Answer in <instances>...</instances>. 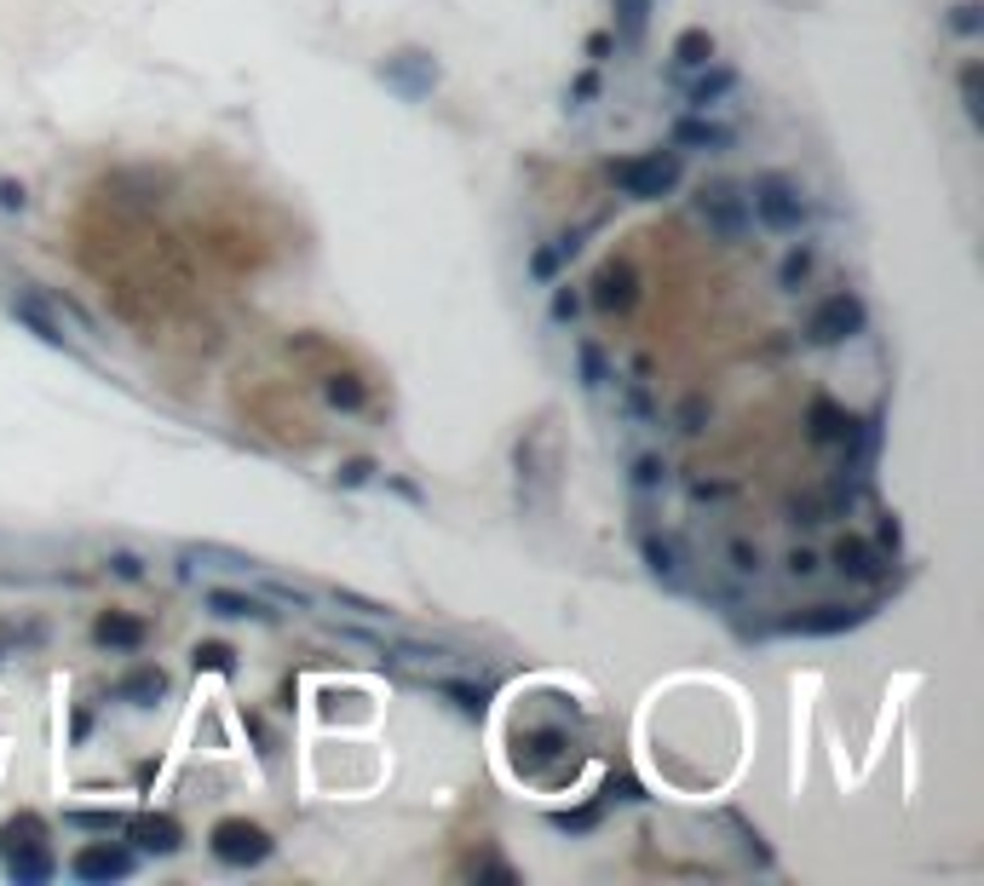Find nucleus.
<instances>
[{
  "label": "nucleus",
  "mask_w": 984,
  "mask_h": 886,
  "mask_svg": "<svg viewBox=\"0 0 984 886\" xmlns=\"http://www.w3.org/2000/svg\"><path fill=\"white\" fill-rule=\"evenodd\" d=\"M679 173H686V156L679 150H645V156L611 161V185L628 201H662L679 185Z\"/></svg>",
  "instance_id": "obj_1"
},
{
  "label": "nucleus",
  "mask_w": 984,
  "mask_h": 886,
  "mask_svg": "<svg viewBox=\"0 0 984 886\" xmlns=\"http://www.w3.org/2000/svg\"><path fill=\"white\" fill-rule=\"evenodd\" d=\"M41 835H47V829H41V817H12L7 829H0V852H7V875H12L17 886H41V881H52V870H58Z\"/></svg>",
  "instance_id": "obj_2"
},
{
  "label": "nucleus",
  "mask_w": 984,
  "mask_h": 886,
  "mask_svg": "<svg viewBox=\"0 0 984 886\" xmlns=\"http://www.w3.org/2000/svg\"><path fill=\"white\" fill-rule=\"evenodd\" d=\"M749 219H760L766 231H800L807 225V196H800V185L789 173H754L749 185Z\"/></svg>",
  "instance_id": "obj_3"
},
{
  "label": "nucleus",
  "mask_w": 984,
  "mask_h": 886,
  "mask_svg": "<svg viewBox=\"0 0 984 886\" xmlns=\"http://www.w3.org/2000/svg\"><path fill=\"white\" fill-rule=\"evenodd\" d=\"M697 219L719 242H737L742 231H749V190L731 185V179H709V185L697 190Z\"/></svg>",
  "instance_id": "obj_4"
},
{
  "label": "nucleus",
  "mask_w": 984,
  "mask_h": 886,
  "mask_svg": "<svg viewBox=\"0 0 984 886\" xmlns=\"http://www.w3.org/2000/svg\"><path fill=\"white\" fill-rule=\"evenodd\" d=\"M380 81H386V93H397L404 104H420V98H432V93H438L444 70H438V58H432V52L404 47V52H386V64H380Z\"/></svg>",
  "instance_id": "obj_5"
},
{
  "label": "nucleus",
  "mask_w": 984,
  "mask_h": 886,
  "mask_svg": "<svg viewBox=\"0 0 984 886\" xmlns=\"http://www.w3.org/2000/svg\"><path fill=\"white\" fill-rule=\"evenodd\" d=\"M208 852L219 863H231V870H254V863H266L276 852V840L259 829V823H248V817H225V823H213Z\"/></svg>",
  "instance_id": "obj_6"
},
{
  "label": "nucleus",
  "mask_w": 984,
  "mask_h": 886,
  "mask_svg": "<svg viewBox=\"0 0 984 886\" xmlns=\"http://www.w3.org/2000/svg\"><path fill=\"white\" fill-rule=\"evenodd\" d=\"M863 322H870V311H863L858 294H829V299L812 311L807 334L817 340V346H847L852 334H863Z\"/></svg>",
  "instance_id": "obj_7"
},
{
  "label": "nucleus",
  "mask_w": 984,
  "mask_h": 886,
  "mask_svg": "<svg viewBox=\"0 0 984 886\" xmlns=\"http://www.w3.org/2000/svg\"><path fill=\"white\" fill-rule=\"evenodd\" d=\"M133 852L127 846H115V840H93V846H82V852L70 858V875L75 881H87V886H110V881H127L133 875Z\"/></svg>",
  "instance_id": "obj_8"
},
{
  "label": "nucleus",
  "mask_w": 984,
  "mask_h": 886,
  "mask_svg": "<svg viewBox=\"0 0 984 886\" xmlns=\"http://www.w3.org/2000/svg\"><path fill=\"white\" fill-rule=\"evenodd\" d=\"M863 616H870V604H812V611H795V616H783V633L835 639V633H852Z\"/></svg>",
  "instance_id": "obj_9"
},
{
  "label": "nucleus",
  "mask_w": 984,
  "mask_h": 886,
  "mask_svg": "<svg viewBox=\"0 0 984 886\" xmlns=\"http://www.w3.org/2000/svg\"><path fill=\"white\" fill-rule=\"evenodd\" d=\"M12 317L24 322V329H29L35 340H41V346H58V352H70L64 317H52L47 294H35V288H17V294H12Z\"/></svg>",
  "instance_id": "obj_10"
},
{
  "label": "nucleus",
  "mask_w": 984,
  "mask_h": 886,
  "mask_svg": "<svg viewBox=\"0 0 984 886\" xmlns=\"http://www.w3.org/2000/svg\"><path fill=\"white\" fill-rule=\"evenodd\" d=\"M634 299H639V276H634V266H622V259L599 266V276H593V306H599V311L622 317V311H634Z\"/></svg>",
  "instance_id": "obj_11"
},
{
  "label": "nucleus",
  "mask_w": 984,
  "mask_h": 886,
  "mask_svg": "<svg viewBox=\"0 0 984 886\" xmlns=\"http://www.w3.org/2000/svg\"><path fill=\"white\" fill-rule=\"evenodd\" d=\"M122 829L138 840V852H156V858H173L179 846H185V835H179V823L168 812H138V817L122 823Z\"/></svg>",
  "instance_id": "obj_12"
},
{
  "label": "nucleus",
  "mask_w": 984,
  "mask_h": 886,
  "mask_svg": "<svg viewBox=\"0 0 984 886\" xmlns=\"http://www.w3.org/2000/svg\"><path fill=\"white\" fill-rule=\"evenodd\" d=\"M835 570L852 576V581H881V576H887V564H881V547H875V541L840 536V541H835Z\"/></svg>",
  "instance_id": "obj_13"
},
{
  "label": "nucleus",
  "mask_w": 984,
  "mask_h": 886,
  "mask_svg": "<svg viewBox=\"0 0 984 886\" xmlns=\"http://www.w3.org/2000/svg\"><path fill=\"white\" fill-rule=\"evenodd\" d=\"M674 150H731V127H719V121H709V110L697 115H679L674 121Z\"/></svg>",
  "instance_id": "obj_14"
},
{
  "label": "nucleus",
  "mask_w": 984,
  "mask_h": 886,
  "mask_svg": "<svg viewBox=\"0 0 984 886\" xmlns=\"http://www.w3.org/2000/svg\"><path fill=\"white\" fill-rule=\"evenodd\" d=\"M639 553H645V564H651V576H656V581H668V588H679V581H686V553H679V541H674V536L639 530Z\"/></svg>",
  "instance_id": "obj_15"
},
{
  "label": "nucleus",
  "mask_w": 984,
  "mask_h": 886,
  "mask_svg": "<svg viewBox=\"0 0 984 886\" xmlns=\"http://www.w3.org/2000/svg\"><path fill=\"white\" fill-rule=\"evenodd\" d=\"M93 639L104 644V651H138V644L150 639V628L138 616H127V611H104L93 622Z\"/></svg>",
  "instance_id": "obj_16"
},
{
  "label": "nucleus",
  "mask_w": 984,
  "mask_h": 886,
  "mask_svg": "<svg viewBox=\"0 0 984 886\" xmlns=\"http://www.w3.org/2000/svg\"><path fill=\"white\" fill-rule=\"evenodd\" d=\"M115 697L133 702V709H156V702L168 697V674L156 668V662H145V668H133L122 685H115Z\"/></svg>",
  "instance_id": "obj_17"
},
{
  "label": "nucleus",
  "mask_w": 984,
  "mask_h": 886,
  "mask_svg": "<svg viewBox=\"0 0 984 886\" xmlns=\"http://www.w3.org/2000/svg\"><path fill=\"white\" fill-rule=\"evenodd\" d=\"M208 611L213 616H225V622H276V611L266 599H254V593H231V588H213L208 593Z\"/></svg>",
  "instance_id": "obj_18"
},
{
  "label": "nucleus",
  "mask_w": 984,
  "mask_h": 886,
  "mask_svg": "<svg viewBox=\"0 0 984 886\" xmlns=\"http://www.w3.org/2000/svg\"><path fill=\"white\" fill-rule=\"evenodd\" d=\"M731 87H737V70H731V64H714V70L702 64V75L686 87V104H691V110H714Z\"/></svg>",
  "instance_id": "obj_19"
},
{
  "label": "nucleus",
  "mask_w": 984,
  "mask_h": 886,
  "mask_svg": "<svg viewBox=\"0 0 984 886\" xmlns=\"http://www.w3.org/2000/svg\"><path fill=\"white\" fill-rule=\"evenodd\" d=\"M807 432H812V443H840L852 432V415L840 409V403H829V397H817L812 409H807Z\"/></svg>",
  "instance_id": "obj_20"
},
{
  "label": "nucleus",
  "mask_w": 984,
  "mask_h": 886,
  "mask_svg": "<svg viewBox=\"0 0 984 886\" xmlns=\"http://www.w3.org/2000/svg\"><path fill=\"white\" fill-rule=\"evenodd\" d=\"M432 691L444 697V702H455V714H467V719H484V714H490V691H484V685H467V679H432Z\"/></svg>",
  "instance_id": "obj_21"
},
{
  "label": "nucleus",
  "mask_w": 984,
  "mask_h": 886,
  "mask_svg": "<svg viewBox=\"0 0 984 886\" xmlns=\"http://www.w3.org/2000/svg\"><path fill=\"white\" fill-rule=\"evenodd\" d=\"M323 397L334 403V409H346V415H357L369 403V386H364V374H352V369H334V374H323Z\"/></svg>",
  "instance_id": "obj_22"
},
{
  "label": "nucleus",
  "mask_w": 984,
  "mask_h": 886,
  "mask_svg": "<svg viewBox=\"0 0 984 886\" xmlns=\"http://www.w3.org/2000/svg\"><path fill=\"white\" fill-rule=\"evenodd\" d=\"M651 24V0H616V40L622 47H639Z\"/></svg>",
  "instance_id": "obj_23"
},
{
  "label": "nucleus",
  "mask_w": 984,
  "mask_h": 886,
  "mask_svg": "<svg viewBox=\"0 0 984 886\" xmlns=\"http://www.w3.org/2000/svg\"><path fill=\"white\" fill-rule=\"evenodd\" d=\"M190 564H213V570H259V558L236 553V547H219V541H202V547H185Z\"/></svg>",
  "instance_id": "obj_24"
},
{
  "label": "nucleus",
  "mask_w": 984,
  "mask_h": 886,
  "mask_svg": "<svg viewBox=\"0 0 984 886\" xmlns=\"http://www.w3.org/2000/svg\"><path fill=\"white\" fill-rule=\"evenodd\" d=\"M714 58V35L709 29H686L674 40V70H702Z\"/></svg>",
  "instance_id": "obj_25"
},
{
  "label": "nucleus",
  "mask_w": 984,
  "mask_h": 886,
  "mask_svg": "<svg viewBox=\"0 0 984 886\" xmlns=\"http://www.w3.org/2000/svg\"><path fill=\"white\" fill-rule=\"evenodd\" d=\"M605 823V800H588V805H570V812H553V829L565 835H593Z\"/></svg>",
  "instance_id": "obj_26"
},
{
  "label": "nucleus",
  "mask_w": 984,
  "mask_h": 886,
  "mask_svg": "<svg viewBox=\"0 0 984 886\" xmlns=\"http://www.w3.org/2000/svg\"><path fill=\"white\" fill-rule=\"evenodd\" d=\"M611 380H616V374H611L605 352H599L593 340H581V386H588V392H599V386H611Z\"/></svg>",
  "instance_id": "obj_27"
},
{
  "label": "nucleus",
  "mask_w": 984,
  "mask_h": 886,
  "mask_svg": "<svg viewBox=\"0 0 984 886\" xmlns=\"http://www.w3.org/2000/svg\"><path fill=\"white\" fill-rule=\"evenodd\" d=\"M190 662H196V674H202V668H208V674H236V651H231V644H219V639L196 644Z\"/></svg>",
  "instance_id": "obj_28"
},
{
  "label": "nucleus",
  "mask_w": 984,
  "mask_h": 886,
  "mask_svg": "<svg viewBox=\"0 0 984 886\" xmlns=\"http://www.w3.org/2000/svg\"><path fill=\"white\" fill-rule=\"evenodd\" d=\"M662 483H668V460L639 455V460H634V490H639V495H656Z\"/></svg>",
  "instance_id": "obj_29"
},
{
  "label": "nucleus",
  "mask_w": 984,
  "mask_h": 886,
  "mask_svg": "<svg viewBox=\"0 0 984 886\" xmlns=\"http://www.w3.org/2000/svg\"><path fill=\"white\" fill-rule=\"evenodd\" d=\"M807 276H812V248H807V242H800V248H795L789 259H783L777 282H783V288H789V294H800V282H807Z\"/></svg>",
  "instance_id": "obj_30"
},
{
  "label": "nucleus",
  "mask_w": 984,
  "mask_h": 886,
  "mask_svg": "<svg viewBox=\"0 0 984 886\" xmlns=\"http://www.w3.org/2000/svg\"><path fill=\"white\" fill-rule=\"evenodd\" d=\"M956 87H961V110H968V121H984V93H979V64H961V75H956Z\"/></svg>",
  "instance_id": "obj_31"
},
{
  "label": "nucleus",
  "mask_w": 984,
  "mask_h": 886,
  "mask_svg": "<svg viewBox=\"0 0 984 886\" xmlns=\"http://www.w3.org/2000/svg\"><path fill=\"white\" fill-rule=\"evenodd\" d=\"M565 259H570L565 242H553V248H536V254H530V276H536V282H553L558 271H565Z\"/></svg>",
  "instance_id": "obj_32"
},
{
  "label": "nucleus",
  "mask_w": 984,
  "mask_h": 886,
  "mask_svg": "<svg viewBox=\"0 0 984 886\" xmlns=\"http://www.w3.org/2000/svg\"><path fill=\"white\" fill-rule=\"evenodd\" d=\"M334 604H346V611H357V616H369V622H392V611H386V604H374V599H364V593H352V588H334Z\"/></svg>",
  "instance_id": "obj_33"
},
{
  "label": "nucleus",
  "mask_w": 984,
  "mask_h": 886,
  "mask_svg": "<svg viewBox=\"0 0 984 886\" xmlns=\"http://www.w3.org/2000/svg\"><path fill=\"white\" fill-rule=\"evenodd\" d=\"M374 472H380L374 460H369V455H357V460H346V467L334 472V483H340V490H364V483H369Z\"/></svg>",
  "instance_id": "obj_34"
},
{
  "label": "nucleus",
  "mask_w": 984,
  "mask_h": 886,
  "mask_svg": "<svg viewBox=\"0 0 984 886\" xmlns=\"http://www.w3.org/2000/svg\"><path fill=\"white\" fill-rule=\"evenodd\" d=\"M726 817H731V829L742 835V846H749V858H754V863H772V852H766V840H760L754 823H749V817H737V812H726Z\"/></svg>",
  "instance_id": "obj_35"
},
{
  "label": "nucleus",
  "mask_w": 984,
  "mask_h": 886,
  "mask_svg": "<svg viewBox=\"0 0 984 886\" xmlns=\"http://www.w3.org/2000/svg\"><path fill=\"white\" fill-rule=\"evenodd\" d=\"M70 823L75 829H98V835H110V829H122V812H70Z\"/></svg>",
  "instance_id": "obj_36"
},
{
  "label": "nucleus",
  "mask_w": 984,
  "mask_h": 886,
  "mask_svg": "<svg viewBox=\"0 0 984 886\" xmlns=\"http://www.w3.org/2000/svg\"><path fill=\"white\" fill-rule=\"evenodd\" d=\"M709 427V397H686L679 403V432H702Z\"/></svg>",
  "instance_id": "obj_37"
},
{
  "label": "nucleus",
  "mask_w": 984,
  "mask_h": 886,
  "mask_svg": "<svg viewBox=\"0 0 984 886\" xmlns=\"http://www.w3.org/2000/svg\"><path fill=\"white\" fill-rule=\"evenodd\" d=\"M266 593H271L276 604H294V611H311V593H306V588H288V581H266Z\"/></svg>",
  "instance_id": "obj_38"
},
{
  "label": "nucleus",
  "mask_w": 984,
  "mask_h": 886,
  "mask_svg": "<svg viewBox=\"0 0 984 886\" xmlns=\"http://www.w3.org/2000/svg\"><path fill=\"white\" fill-rule=\"evenodd\" d=\"M0 208H7V213H24V208H29V190L17 185V179H0Z\"/></svg>",
  "instance_id": "obj_39"
},
{
  "label": "nucleus",
  "mask_w": 984,
  "mask_h": 886,
  "mask_svg": "<svg viewBox=\"0 0 984 886\" xmlns=\"http://www.w3.org/2000/svg\"><path fill=\"white\" fill-rule=\"evenodd\" d=\"M950 29H956V35H979V7H973V0L950 7Z\"/></svg>",
  "instance_id": "obj_40"
},
{
  "label": "nucleus",
  "mask_w": 984,
  "mask_h": 886,
  "mask_svg": "<svg viewBox=\"0 0 984 886\" xmlns=\"http://www.w3.org/2000/svg\"><path fill=\"white\" fill-rule=\"evenodd\" d=\"M110 570L122 581H138V576H145V558H138V553H110Z\"/></svg>",
  "instance_id": "obj_41"
},
{
  "label": "nucleus",
  "mask_w": 984,
  "mask_h": 886,
  "mask_svg": "<svg viewBox=\"0 0 984 886\" xmlns=\"http://www.w3.org/2000/svg\"><path fill=\"white\" fill-rule=\"evenodd\" d=\"M731 564H737L742 576H749V570H760V547H749V541H731Z\"/></svg>",
  "instance_id": "obj_42"
},
{
  "label": "nucleus",
  "mask_w": 984,
  "mask_h": 886,
  "mask_svg": "<svg viewBox=\"0 0 984 886\" xmlns=\"http://www.w3.org/2000/svg\"><path fill=\"white\" fill-rule=\"evenodd\" d=\"M570 98H576V104H593V98H599V75H593V70H588V75H576Z\"/></svg>",
  "instance_id": "obj_43"
},
{
  "label": "nucleus",
  "mask_w": 984,
  "mask_h": 886,
  "mask_svg": "<svg viewBox=\"0 0 984 886\" xmlns=\"http://www.w3.org/2000/svg\"><path fill=\"white\" fill-rule=\"evenodd\" d=\"M576 311H581V299H576L570 288H558V294H553V317H558V322H570Z\"/></svg>",
  "instance_id": "obj_44"
},
{
  "label": "nucleus",
  "mask_w": 984,
  "mask_h": 886,
  "mask_svg": "<svg viewBox=\"0 0 984 886\" xmlns=\"http://www.w3.org/2000/svg\"><path fill=\"white\" fill-rule=\"evenodd\" d=\"M605 800H645V795H639V783H634V777H611Z\"/></svg>",
  "instance_id": "obj_45"
},
{
  "label": "nucleus",
  "mask_w": 984,
  "mask_h": 886,
  "mask_svg": "<svg viewBox=\"0 0 984 886\" xmlns=\"http://www.w3.org/2000/svg\"><path fill=\"white\" fill-rule=\"evenodd\" d=\"M611 47H616V40H611L605 29H599V35H588V58H593V64H605V58H611Z\"/></svg>",
  "instance_id": "obj_46"
},
{
  "label": "nucleus",
  "mask_w": 984,
  "mask_h": 886,
  "mask_svg": "<svg viewBox=\"0 0 984 886\" xmlns=\"http://www.w3.org/2000/svg\"><path fill=\"white\" fill-rule=\"evenodd\" d=\"M628 409H634L639 420H656V415H651V397H645V386H628Z\"/></svg>",
  "instance_id": "obj_47"
},
{
  "label": "nucleus",
  "mask_w": 984,
  "mask_h": 886,
  "mask_svg": "<svg viewBox=\"0 0 984 886\" xmlns=\"http://www.w3.org/2000/svg\"><path fill=\"white\" fill-rule=\"evenodd\" d=\"M789 570H795V576H812V570H817V558H812L807 547H795V553H789Z\"/></svg>",
  "instance_id": "obj_48"
},
{
  "label": "nucleus",
  "mask_w": 984,
  "mask_h": 886,
  "mask_svg": "<svg viewBox=\"0 0 984 886\" xmlns=\"http://www.w3.org/2000/svg\"><path fill=\"white\" fill-rule=\"evenodd\" d=\"M472 875H495V881H518L507 863H472Z\"/></svg>",
  "instance_id": "obj_49"
}]
</instances>
